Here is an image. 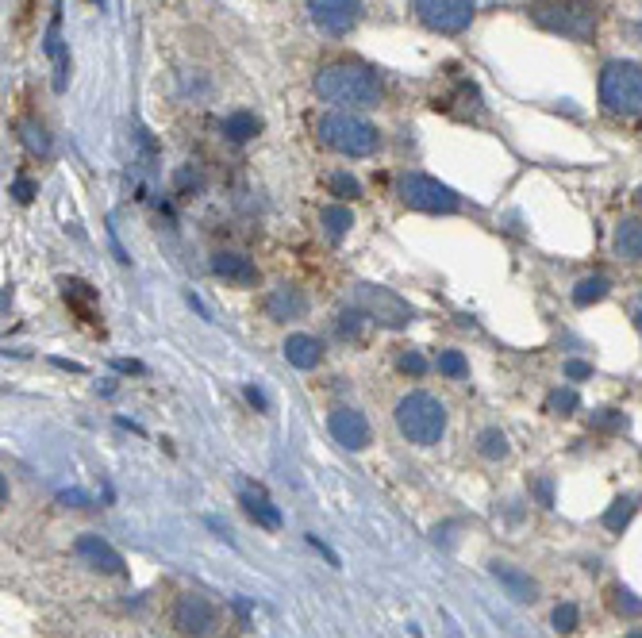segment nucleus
I'll list each match as a JSON object with an SVG mask.
<instances>
[{
  "label": "nucleus",
  "mask_w": 642,
  "mask_h": 638,
  "mask_svg": "<svg viewBox=\"0 0 642 638\" xmlns=\"http://www.w3.org/2000/svg\"><path fill=\"white\" fill-rule=\"evenodd\" d=\"M612 246H616L619 258H627V262H639V258H642V220H619Z\"/></svg>",
  "instance_id": "nucleus-19"
},
{
  "label": "nucleus",
  "mask_w": 642,
  "mask_h": 638,
  "mask_svg": "<svg viewBox=\"0 0 642 638\" xmlns=\"http://www.w3.org/2000/svg\"><path fill=\"white\" fill-rule=\"evenodd\" d=\"M362 319H370V316H366L362 308H350V312H343V316L335 319V327H339V335H343V339H358Z\"/></svg>",
  "instance_id": "nucleus-30"
},
{
  "label": "nucleus",
  "mask_w": 642,
  "mask_h": 638,
  "mask_svg": "<svg viewBox=\"0 0 642 638\" xmlns=\"http://www.w3.org/2000/svg\"><path fill=\"white\" fill-rule=\"evenodd\" d=\"M627 638H642V627H635V631H627Z\"/></svg>",
  "instance_id": "nucleus-43"
},
{
  "label": "nucleus",
  "mask_w": 642,
  "mask_h": 638,
  "mask_svg": "<svg viewBox=\"0 0 642 638\" xmlns=\"http://www.w3.org/2000/svg\"><path fill=\"white\" fill-rule=\"evenodd\" d=\"M308 16L327 35H346L362 20V0H308Z\"/></svg>",
  "instance_id": "nucleus-10"
},
{
  "label": "nucleus",
  "mask_w": 642,
  "mask_h": 638,
  "mask_svg": "<svg viewBox=\"0 0 642 638\" xmlns=\"http://www.w3.org/2000/svg\"><path fill=\"white\" fill-rule=\"evenodd\" d=\"M631 319H635V327H639V335H642V296L635 300V308H631Z\"/></svg>",
  "instance_id": "nucleus-39"
},
{
  "label": "nucleus",
  "mask_w": 642,
  "mask_h": 638,
  "mask_svg": "<svg viewBox=\"0 0 642 638\" xmlns=\"http://www.w3.org/2000/svg\"><path fill=\"white\" fill-rule=\"evenodd\" d=\"M358 308L373 319V323H381V327H408L416 312L393 293V289H381V285H358Z\"/></svg>",
  "instance_id": "nucleus-8"
},
{
  "label": "nucleus",
  "mask_w": 642,
  "mask_h": 638,
  "mask_svg": "<svg viewBox=\"0 0 642 638\" xmlns=\"http://www.w3.org/2000/svg\"><path fill=\"white\" fill-rule=\"evenodd\" d=\"M285 358L297 369H316L323 362V346L316 335H289L285 339Z\"/></svg>",
  "instance_id": "nucleus-17"
},
{
  "label": "nucleus",
  "mask_w": 642,
  "mask_h": 638,
  "mask_svg": "<svg viewBox=\"0 0 642 638\" xmlns=\"http://www.w3.org/2000/svg\"><path fill=\"white\" fill-rule=\"evenodd\" d=\"M77 554H81V562L100 569V573H112V577L124 573V554H120L112 542L100 539V535H81V539H77Z\"/></svg>",
  "instance_id": "nucleus-12"
},
{
  "label": "nucleus",
  "mask_w": 642,
  "mask_h": 638,
  "mask_svg": "<svg viewBox=\"0 0 642 638\" xmlns=\"http://www.w3.org/2000/svg\"><path fill=\"white\" fill-rule=\"evenodd\" d=\"M58 500H62V504H70V508H85V504H89V496H85V492H62Z\"/></svg>",
  "instance_id": "nucleus-36"
},
{
  "label": "nucleus",
  "mask_w": 642,
  "mask_h": 638,
  "mask_svg": "<svg viewBox=\"0 0 642 638\" xmlns=\"http://www.w3.org/2000/svg\"><path fill=\"white\" fill-rule=\"evenodd\" d=\"M116 366L124 369V373H143V366H139V362H116Z\"/></svg>",
  "instance_id": "nucleus-41"
},
{
  "label": "nucleus",
  "mask_w": 642,
  "mask_h": 638,
  "mask_svg": "<svg viewBox=\"0 0 642 638\" xmlns=\"http://www.w3.org/2000/svg\"><path fill=\"white\" fill-rule=\"evenodd\" d=\"M477 450H481L485 458H493V462H500V458L508 454V439H504V431H496V427H489V431H481V439H477Z\"/></svg>",
  "instance_id": "nucleus-27"
},
{
  "label": "nucleus",
  "mask_w": 642,
  "mask_h": 638,
  "mask_svg": "<svg viewBox=\"0 0 642 638\" xmlns=\"http://www.w3.org/2000/svg\"><path fill=\"white\" fill-rule=\"evenodd\" d=\"M493 577L508 589L512 600H535V592H539V585L531 581V573H523L512 562H493Z\"/></svg>",
  "instance_id": "nucleus-15"
},
{
  "label": "nucleus",
  "mask_w": 642,
  "mask_h": 638,
  "mask_svg": "<svg viewBox=\"0 0 642 638\" xmlns=\"http://www.w3.org/2000/svg\"><path fill=\"white\" fill-rule=\"evenodd\" d=\"M35 193H39V185H35L31 177H16V181H12V197L20 200V204L35 200Z\"/></svg>",
  "instance_id": "nucleus-34"
},
{
  "label": "nucleus",
  "mask_w": 642,
  "mask_h": 638,
  "mask_svg": "<svg viewBox=\"0 0 642 638\" xmlns=\"http://www.w3.org/2000/svg\"><path fill=\"white\" fill-rule=\"evenodd\" d=\"M212 273L223 277L227 285H239V289H247L258 281V266L250 262L247 254H235V250H220V254H212Z\"/></svg>",
  "instance_id": "nucleus-13"
},
{
  "label": "nucleus",
  "mask_w": 642,
  "mask_h": 638,
  "mask_svg": "<svg viewBox=\"0 0 642 638\" xmlns=\"http://www.w3.org/2000/svg\"><path fill=\"white\" fill-rule=\"evenodd\" d=\"M316 135H320L323 147L346 154V158H366L381 147V131L370 120H362L354 112H339V108L316 120Z\"/></svg>",
  "instance_id": "nucleus-3"
},
{
  "label": "nucleus",
  "mask_w": 642,
  "mask_h": 638,
  "mask_svg": "<svg viewBox=\"0 0 642 638\" xmlns=\"http://www.w3.org/2000/svg\"><path fill=\"white\" fill-rule=\"evenodd\" d=\"M62 4H54V20L47 27V54L54 58V66H58V74H54V89L62 93L66 89V74H70V58H66V47H62Z\"/></svg>",
  "instance_id": "nucleus-16"
},
{
  "label": "nucleus",
  "mask_w": 642,
  "mask_h": 638,
  "mask_svg": "<svg viewBox=\"0 0 642 638\" xmlns=\"http://www.w3.org/2000/svg\"><path fill=\"white\" fill-rule=\"evenodd\" d=\"M316 97L346 108H373L381 100V77L366 62H331L316 74Z\"/></svg>",
  "instance_id": "nucleus-1"
},
{
  "label": "nucleus",
  "mask_w": 642,
  "mask_h": 638,
  "mask_svg": "<svg viewBox=\"0 0 642 638\" xmlns=\"http://www.w3.org/2000/svg\"><path fill=\"white\" fill-rule=\"evenodd\" d=\"M635 204H639V208H642V185H639V193H635Z\"/></svg>",
  "instance_id": "nucleus-44"
},
{
  "label": "nucleus",
  "mask_w": 642,
  "mask_h": 638,
  "mask_svg": "<svg viewBox=\"0 0 642 638\" xmlns=\"http://www.w3.org/2000/svg\"><path fill=\"white\" fill-rule=\"evenodd\" d=\"M20 131H24L27 150H31V154H43V158H47V154H50V139H47V131H43L39 123H31V120L20 123Z\"/></svg>",
  "instance_id": "nucleus-28"
},
{
  "label": "nucleus",
  "mask_w": 642,
  "mask_h": 638,
  "mask_svg": "<svg viewBox=\"0 0 642 638\" xmlns=\"http://www.w3.org/2000/svg\"><path fill=\"white\" fill-rule=\"evenodd\" d=\"M473 12H477L473 0H416V16L423 27L439 35H462L473 24Z\"/></svg>",
  "instance_id": "nucleus-7"
},
{
  "label": "nucleus",
  "mask_w": 642,
  "mask_h": 638,
  "mask_svg": "<svg viewBox=\"0 0 642 638\" xmlns=\"http://www.w3.org/2000/svg\"><path fill=\"white\" fill-rule=\"evenodd\" d=\"M531 20L562 39L585 43L596 35L600 8H596V0H531Z\"/></svg>",
  "instance_id": "nucleus-2"
},
{
  "label": "nucleus",
  "mask_w": 642,
  "mask_h": 638,
  "mask_svg": "<svg viewBox=\"0 0 642 638\" xmlns=\"http://www.w3.org/2000/svg\"><path fill=\"white\" fill-rule=\"evenodd\" d=\"M327 427H331V435L335 442H343L346 450H366L370 446V419L362 416L358 408H335L331 416H327Z\"/></svg>",
  "instance_id": "nucleus-11"
},
{
  "label": "nucleus",
  "mask_w": 642,
  "mask_h": 638,
  "mask_svg": "<svg viewBox=\"0 0 642 638\" xmlns=\"http://www.w3.org/2000/svg\"><path fill=\"white\" fill-rule=\"evenodd\" d=\"M577 623H581V612H577V604H558V608H554V627H558V631H577Z\"/></svg>",
  "instance_id": "nucleus-32"
},
{
  "label": "nucleus",
  "mask_w": 642,
  "mask_h": 638,
  "mask_svg": "<svg viewBox=\"0 0 642 638\" xmlns=\"http://www.w3.org/2000/svg\"><path fill=\"white\" fill-rule=\"evenodd\" d=\"M62 293H66V300L74 304V308H81V316L93 319V312H89V304L97 300V293L85 285V281H62Z\"/></svg>",
  "instance_id": "nucleus-24"
},
{
  "label": "nucleus",
  "mask_w": 642,
  "mask_h": 638,
  "mask_svg": "<svg viewBox=\"0 0 642 638\" xmlns=\"http://www.w3.org/2000/svg\"><path fill=\"white\" fill-rule=\"evenodd\" d=\"M400 200L416 212H431V216H450V212L462 208L458 193L443 181L427 177V173H404L400 177Z\"/></svg>",
  "instance_id": "nucleus-6"
},
{
  "label": "nucleus",
  "mask_w": 642,
  "mask_h": 638,
  "mask_svg": "<svg viewBox=\"0 0 642 638\" xmlns=\"http://www.w3.org/2000/svg\"><path fill=\"white\" fill-rule=\"evenodd\" d=\"M539 496H543V504H554V496H550V485L539 481Z\"/></svg>",
  "instance_id": "nucleus-42"
},
{
  "label": "nucleus",
  "mask_w": 642,
  "mask_h": 638,
  "mask_svg": "<svg viewBox=\"0 0 642 638\" xmlns=\"http://www.w3.org/2000/svg\"><path fill=\"white\" fill-rule=\"evenodd\" d=\"M600 104L612 112V116H642V66L639 62H608L600 70Z\"/></svg>",
  "instance_id": "nucleus-5"
},
{
  "label": "nucleus",
  "mask_w": 642,
  "mask_h": 638,
  "mask_svg": "<svg viewBox=\"0 0 642 638\" xmlns=\"http://www.w3.org/2000/svg\"><path fill=\"white\" fill-rule=\"evenodd\" d=\"M220 131L227 143H250V139L262 131V120H258L254 112H231V116L223 120Z\"/></svg>",
  "instance_id": "nucleus-20"
},
{
  "label": "nucleus",
  "mask_w": 642,
  "mask_h": 638,
  "mask_svg": "<svg viewBox=\"0 0 642 638\" xmlns=\"http://www.w3.org/2000/svg\"><path fill=\"white\" fill-rule=\"evenodd\" d=\"M243 512H247L258 527H266V531H277V527H281V512H277V504H270L266 492H258V489L243 492Z\"/></svg>",
  "instance_id": "nucleus-18"
},
{
  "label": "nucleus",
  "mask_w": 642,
  "mask_h": 638,
  "mask_svg": "<svg viewBox=\"0 0 642 638\" xmlns=\"http://www.w3.org/2000/svg\"><path fill=\"white\" fill-rule=\"evenodd\" d=\"M608 289H612L608 277H600V273H596V277H585V281H577V289H573V304H577V308H589L596 300H604Z\"/></svg>",
  "instance_id": "nucleus-23"
},
{
  "label": "nucleus",
  "mask_w": 642,
  "mask_h": 638,
  "mask_svg": "<svg viewBox=\"0 0 642 638\" xmlns=\"http://www.w3.org/2000/svg\"><path fill=\"white\" fill-rule=\"evenodd\" d=\"M635 508H639V500L635 496H619V500H612V508L600 516V523L612 531V535H619L627 523H631V516H635Z\"/></svg>",
  "instance_id": "nucleus-22"
},
{
  "label": "nucleus",
  "mask_w": 642,
  "mask_h": 638,
  "mask_svg": "<svg viewBox=\"0 0 642 638\" xmlns=\"http://www.w3.org/2000/svg\"><path fill=\"white\" fill-rule=\"evenodd\" d=\"M577 408H581L577 389H554V393L546 396V412H550V416H569V412H577Z\"/></svg>",
  "instance_id": "nucleus-25"
},
{
  "label": "nucleus",
  "mask_w": 642,
  "mask_h": 638,
  "mask_svg": "<svg viewBox=\"0 0 642 638\" xmlns=\"http://www.w3.org/2000/svg\"><path fill=\"white\" fill-rule=\"evenodd\" d=\"M304 308H308V300H304V293L300 289H293V285H277L270 296H266V312H270V319H300L304 316Z\"/></svg>",
  "instance_id": "nucleus-14"
},
{
  "label": "nucleus",
  "mask_w": 642,
  "mask_h": 638,
  "mask_svg": "<svg viewBox=\"0 0 642 638\" xmlns=\"http://www.w3.org/2000/svg\"><path fill=\"white\" fill-rule=\"evenodd\" d=\"M439 373H446V377H466L470 366H466L462 350H443V354H439Z\"/></svg>",
  "instance_id": "nucleus-29"
},
{
  "label": "nucleus",
  "mask_w": 642,
  "mask_h": 638,
  "mask_svg": "<svg viewBox=\"0 0 642 638\" xmlns=\"http://www.w3.org/2000/svg\"><path fill=\"white\" fill-rule=\"evenodd\" d=\"M396 366H400V373H408V377H423V373H427V358H423L420 350H404V354L396 358Z\"/></svg>",
  "instance_id": "nucleus-33"
},
{
  "label": "nucleus",
  "mask_w": 642,
  "mask_h": 638,
  "mask_svg": "<svg viewBox=\"0 0 642 638\" xmlns=\"http://www.w3.org/2000/svg\"><path fill=\"white\" fill-rule=\"evenodd\" d=\"M247 400L258 408V412H266V408H270V404H266V396H262V389H254V385L247 389Z\"/></svg>",
  "instance_id": "nucleus-37"
},
{
  "label": "nucleus",
  "mask_w": 642,
  "mask_h": 638,
  "mask_svg": "<svg viewBox=\"0 0 642 638\" xmlns=\"http://www.w3.org/2000/svg\"><path fill=\"white\" fill-rule=\"evenodd\" d=\"M308 542H312V546H316V550H320V554H323V558H327L331 565H339V558H335V554H331V550H327V546H323V542L316 539V535H308Z\"/></svg>",
  "instance_id": "nucleus-38"
},
{
  "label": "nucleus",
  "mask_w": 642,
  "mask_h": 638,
  "mask_svg": "<svg viewBox=\"0 0 642 638\" xmlns=\"http://www.w3.org/2000/svg\"><path fill=\"white\" fill-rule=\"evenodd\" d=\"M596 423H600V427H619L623 419H619V416H596Z\"/></svg>",
  "instance_id": "nucleus-40"
},
{
  "label": "nucleus",
  "mask_w": 642,
  "mask_h": 638,
  "mask_svg": "<svg viewBox=\"0 0 642 638\" xmlns=\"http://www.w3.org/2000/svg\"><path fill=\"white\" fill-rule=\"evenodd\" d=\"M396 427L400 435L416 446H435L446 431V408L439 396L431 393H408L396 404Z\"/></svg>",
  "instance_id": "nucleus-4"
},
{
  "label": "nucleus",
  "mask_w": 642,
  "mask_h": 638,
  "mask_svg": "<svg viewBox=\"0 0 642 638\" xmlns=\"http://www.w3.org/2000/svg\"><path fill=\"white\" fill-rule=\"evenodd\" d=\"M566 377H569V381H585V377H593V366H589V362H577V358H569Z\"/></svg>",
  "instance_id": "nucleus-35"
},
{
  "label": "nucleus",
  "mask_w": 642,
  "mask_h": 638,
  "mask_svg": "<svg viewBox=\"0 0 642 638\" xmlns=\"http://www.w3.org/2000/svg\"><path fill=\"white\" fill-rule=\"evenodd\" d=\"M612 608H616L619 615H642V600L635 596V592H627V589H612Z\"/></svg>",
  "instance_id": "nucleus-31"
},
{
  "label": "nucleus",
  "mask_w": 642,
  "mask_h": 638,
  "mask_svg": "<svg viewBox=\"0 0 642 638\" xmlns=\"http://www.w3.org/2000/svg\"><path fill=\"white\" fill-rule=\"evenodd\" d=\"M327 189H331V197H339L343 204L362 197V185H358V177H350V173H331V177H327Z\"/></svg>",
  "instance_id": "nucleus-26"
},
{
  "label": "nucleus",
  "mask_w": 642,
  "mask_h": 638,
  "mask_svg": "<svg viewBox=\"0 0 642 638\" xmlns=\"http://www.w3.org/2000/svg\"><path fill=\"white\" fill-rule=\"evenodd\" d=\"M320 223H323V231H327V239L339 243V239H346V231L354 227V212H350L346 204H327L320 212Z\"/></svg>",
  "instance_id": "nucleus-21"
},
{
  "label": "nucleus",
  "mask_w": 642,
  "mask_h": 638,
  "mask_svg": "<svg viewBox=\"0 0 642 638\" xmlns=\"http://www.w3.org/2000/svg\"><path fill=\"white\" fill-rule=\"evenodd\" d=\"M173 627H177L185 638L212 635V627H216V608H212L200 592H185V596H177V604H173Z\"/></svg>",
  "instance_id": "nucleus-9"
}]
</instances>
